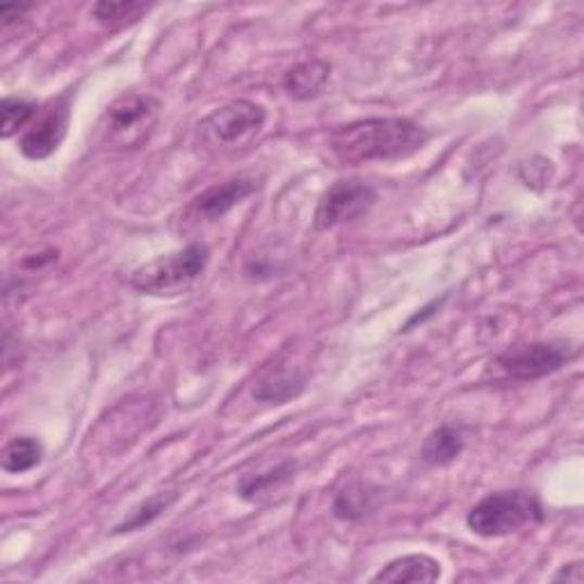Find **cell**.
Here are the masks:
<instances>
[{"instance_id": "52a82bcc", "label": "cell", "mask_w": 584, "mask_h": 584, "mask_svg": "<svg viewBox=\"0 0 584 584\" xmlns=\"http://www.w3.org/2000/svg\"><path fill=\"white\" fill-rule=\"evenodd\" d=\"M377 201V192L361 178H343L335 181L320 199L316 211V227L320 231L339 227V224L352 221L358 215L370 211Z\"/></svg>"}, {"instance_id": "ffe728a7", "label": "cell", "mask_w": 584, "mask_h": 584, "mask_svg": "<svg viewBox=\"0 0 584 584\" xmlns=\"http://www.w3.org/2000/svg\"><path fill=\"white\" fill-rule=\"evenodd\" d=\"M553 580L555 582H573V584H580L584 580L582 564H580V561H573V564H569V567H561V571L553 575Z\"/></svg>"}, {"instance_id": "5b68a950", "label": "cell", "mask_w": 584, "mask_h": 584, "mask_svg": "<svg viewBox=\"0 0 584 584\" xmlns=\"http://www.w3.org/2000/svg\"><path fill=\"white\" fill-rule=\"evenodd\" d=\"M161 115V103L149 94H124L105 112L103 135L119 149L142 147Z\"/></svg>"}, {"instance_id": "ac0fdd59", "label": "cell", "mask_w": 584, "mask_h": 584, "mask_svg": "<svg viewBox=\"0 0 584 584\" xmlns=\"http://www.w3.org/2000/svg\"><path fill=\"white\" fill-rule=\"evenodd\" d=\"M176 500V493H158V496L149 498L147 503H142L140 507H135L130 511L128 519L117 525V532H132V530H140L144 525H149L151 521L158 519V516Z\"/></svg>"}, {"instance_id": "9c48e42d", "label": "cell", "mask_w": 584, "mask_h": 584, "mask_svg": "<svg viewBox=\"0 0 584 584\" xmlns=\"http://www.w3.org/2000/svg\"><path fill=\"white\" fill-rule=\"evenodd\" d=\"M256 190L254 178H231V181H224L221 186H213L194 201V211L199 217L204 219H219L227 215L231 208H236L240 201H244Z\"/></svg>"}, {"instance_id": "5bb4252c", "label": "cell", "mask_w": 584, "mask_h": 584, "mask_svg": "<svg viewBox=\"0 0 584 584\" xmlns=\"http://www.w3.org/2000/svg\"><path fill=\"white\" fill-rule=\"evenodd\" d=\"M41 457H43V447L37 439L18 436L5 445L0 466H3L5 473L18 475V473H28V470L39 466Z\"/></svg>"}, {"instance_id": "d6986e66", "label": "cell", "mask_w": 584, "mask_h": 584, "mask_svg": "<svg viewBox=\"0 0 584 584\" xmlns=\"http://www.w3.org/2000/svg\"><path fill=\"white\" fill-rule=\"evenodd\" d=\"M366 511H368V493L364 491L361 484L345 486L333 500V513L339 516V519L354 521L361 519Z\"/></svg>"}, {"instance_id": "44dd1931", "label": "cell", "mask_w": 584, "mask_h": 584, "mask_svg": "<svg viewBox=\"0 0 584 584\" xmlns=\"http://www.w3.org/2000/svg\"><path fill=\"white\" fill-rule=\"evenodd\" d=\"M30 5H3L0 8V18H3V24H12L14 18H21L26 12H30Z\"/></svg>"}, {"instance_id": "4fadbf2b", "label": "cell", "mask_w": 584, "mask_h": 584, "mask_svg": "<svg viewBox=\"0 0 584 584\" xmlns=\"http://www.w3.org/2000/svg\"><path fill=\"white\" fill-rule=\"evenodd\" d=\"M464 453V436L453 424H441L424 439L420 457L430 466H447Z\"/></svg>"}, {"instance_id": "9a60e30c", "label": "cell", "mask_w": 584, "mask_h": 584, "mask_svg": "<svg viewBox=\"0 0 584 584\" xmlns=\"http://www.w3.org/2000/svg\"><path fill=\"white\" fill-rule=\"evenodd\" d=\"M149 10L147 3H138V0H103V3H97L92 14L103 26L110 28H119L126 24H132L138 21L144 12Z\"/></svg>"}, {"instance_id": "7c38bea8", "label": "cell", "mask_w": 584, "mask_h": 584, "mask_svg": "<svg viewBox=\"0 0 584 584\" xmlns=\"http://www.w3.org/2000/svg\"><path fill=\"white\" fill-rule=\"evenodd\" d=\"M304 386H306V377L297 372V368L281 364V366H275L258 381V386L254 389V397L261 402L283 404L285 399L300 395Z\"/></svg>"}, {"instance_id": "7a4b0ae2", "label": "cell", "mask_w": 584, "mask_h": 584, "mask_svg": "<svg viewBox=\"0 0 584 584\" xmlns=\"http://www.w3.org/2000/svg\"><path fill=\"white\" fill-rule=\"evenodd\" d=\"M544 507L528 491L491 493L468 511V528L486 538L507 536L544 521Z\"/></svg>"}, {"instance_id": "277c9868", "label": "cell", "mask_w": 584, "mask_h": 584, "mask_svg": "<svg viewBox=\"0 0 584 584\" xmlns=\"http://www.w3.org/2000/svg\"><path fill=\"white\" fill-rule=\"evenodd\" d=\"M265 126V110L246 99L231 101L213 110L199 122V135L213 151H238L250 147Z\"/></svg>"}, {"instance_id": "30bf717a", "label": "cell", "mask_w": 584, "mask_h": 584, "mask_svg": "<svg viewBox=\"0 0 584 584\" xmlns=\"http://www.w3.org/2000/svg\"><path fill=\"white\" fill-rule=\"evenodd\" d=\"M441 577V564L430 555H404L397 557L381 569L372 582H386V584H404V582H436Z\"/></svg>"}, {"instance_id": "ba28073f", "label": "cell", "mask_w": 584, "mask_h": 584, "mask_svg": "<svg viewBox=\"0 0 584 584\" xmlns=\"http://www.w3.org/2000/svg\"><path fill=\"white\" fill-rule=\"evenodd\" d=\"M66 124H69V107H66V101L51 103L43 110V115L37 122H33L24 138H21L18 142L21 153L30 161L49 158L64 140Z\"/></svg>"}, {"instance_id": "3957f363", "label": "cell", "mask_w": 584, "mask_h": 584, "mask_svg": "<svg viewBox=\"0 0 584 584\" xmlns=\"http://www.w3.org/2000/svg\"><path fill=\"white\" fill-rule=\"evenodd\" d=\"M211 261V254L204 244H188L186 250L155 258L140 269H135L130 279L132 288L144 295H181L201 275Z\"/></svg>"}, {"instance_id": "e0dca14e", "label": "cell", "mask_w": 584, "mask_h": 584, "mask_svg": "<svg viewBox=\"0 0 584 584\" xmlns=\"http://www.w3.org/2000/svg\"><path fill=\"white\" fill-rule=\"evenodd\" d=\"M0 115H3V138L10 140L12 135H16L21 128H26L35 119L37 103L8 97L3 99V105H0Z\"/></svg>"}, {"instance_id": "8fae6325", "label": "cell", "mask_w": 584, "mask_h": 584, "mask_svg": "<svg viewBox=\"0 0 584 584\" xmlns=\"http://www.w3.org/2000/svg\"><path fill=\"white\" fill-rule=\"evenodd\" d=\"M331 76V66L322 60H306L292 66V69L283 76L285 92L297 101H310L318 99Z\"/></svg>"}, {"instance_id": "6da1fadb", "label": "cell", "mask_w": 584, "mask_h": 584, "mask_svg": "<svg viewBox=\"0 0 584 584\" xmlns=\"http://www.w3.org/2000/svg\"><path fill=\"white\" fill-rule=\"evenodd\" d=\"M427 130L411 119H361L339 126L329 138L335 158L347 165L407 158L424 147Z\"/></svg>"}, {"instance_id": "8992f818", "label": "cell", "mask_w": 584, "mask_h": 584, "mask_svg": "<svg viewBox=\"0 0 584 584\" xmlns=\"http://www.w3.org/2000/svg\"><path fill=\"white\" fill-rule=\"evenodd\" d=\"M575 347L567 341H542L511 347L496 358V366L511 379L534 381L573 361Z\"/></svg>"}, {"instance_id": "2e32d148", "label": "cell", "mask_w": 584, "mask_h": 584, "mask_svg": "<svg viewBox=\"0 0 584 584\" xmlns=\"http://www.w3.org/2000/svg\"><path fill=\"white\" fill-rule=\"evenodd\" d=\"M292 473H295V464L292 461H285L272 470H267V473H261V475H244L240 482H238V493L244 498V500H254L258 498L261 493L269 491L272 486L285 482L292 478Z\"/></svg>"}]
</instances>
